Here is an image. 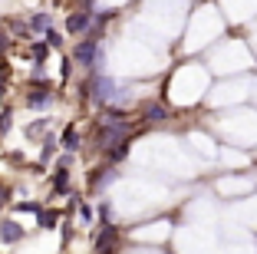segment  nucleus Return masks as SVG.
<instances>
[{
	"instance_id": "1",
	"label": "nucleus",
	"mask_w": 257,
	"mask_h": 254,
	"mask_svg": "<svg viewBox=\"0 0 257 254\" xmlns=\"http://www.w3.org/2000/svg\"><path fill=\"white\" fill-rule=\"evenodd\" d=\"M125 135H128V122H122L119 116H112V119H106L102 129H99V145H102V149H119Z\"/></svg>"
},
{
	"instance_id": "2",
	"label": "nucleus",
	"mask_w": 257,
	"mask_h": 254,
	"mask_svg": "<svg viewBox=\"0 0 257 254\" xmlns=\"http://www.w3.org/2000/svg\"><path fill=\"white\" fill-rule=\"evenodd\" d=\"M89 10H92V4H83V10H73V14L66 17V30H69V33H83L86 27L92 23Z\"/></svg>"
},
{
	"instance_id": "3",
	"label": "nucleus",
	"mask_w": 257,
	"mask_h": 254,
	"mask_svg": "<svg viewBox=\"0 0 257 254\" xmlns=\"http://www.w3.org/2000/svg\"><path fill=\"white\" fill-rule=\"evenodd\" d=\"M96 53H99L96 40H83V43L76 46V63H83V66H89V63H96Z\"/></svg>"
},
{
	"instance_id": "4",
	"label": "nucleus",
	"mask_w": 257,
	"mask_h": 254,
	"mask_svg": "<svg viewBox=\"0 0 257 254\" xmlns=\"http://www.w3.org/2000/svg\"><path fill=\"white\" fill-rule=\"evenodd\" d=\"M23 238V228L17 221H0V241H7V244H14V241Z\"/></svg>"
},
{
	"instance_id": "5",
	"label": "nucleus",
	"mask_w": 257,
	"mask_h": 254,
	"mask_svg": "<svg viewBox=\"0 0 257 254\" xmlns=\"http://www.w3.org/2000/svg\"><path fill=\"white\" fill-rule=\"evenodd\" d=\"M112 90H115L112 79H96V82H92V93H96L99 103H109V99H112Z\"/></svg>"
},
{
	"instance_id": "6",
	"label": "nucleus",
	"mask_w": 257,
	"mask_h": 254,
	"mask_svg": "<svg viewBox=\"0 0 257 254\" xmlns=\"http://www.w3.org/2000/svg\"><path fill=\"white\" fill-rule=\"evenodd\" d=\"M145 119H149V122H162V119H165V106L149 103V106H145Z\"/></svg>"
},
{
	"instance_id": "7",
	"label": "nucleus",
	"mask_w": 257,
	"mask_h": 254,
	"mask_svg": "<svg viewBox=\"0 0 257 254\" xmlns=\"http://www.w3.org/2000/svg\"><path fill=\"white\" fill-rule=\"evenodd\" d=\"M63 149H69V152L79 149V135H76V129H73V126H69L66 132H63Z\"/></svg>"
},
{
	"instance_id": "8",
	"label": "nucleus",
	"mask_w": 257,
	"mask_h": 254,
	"mask_svg": "<svg viewBox=\"0 0 257 254\" xmlns=\"http://www.w3.org/2000/svg\"><path fill=\"white\" fill-rule=\"evenodd\" d=\"M30 27H33V30H43V33H50V17H46V14H33Z\"/></svg>"
},
{
	"instance_id": "9",
	"label": "nucleus",
	"mask_w": 257,
	"mask_h": 254,
	"mask_svg": "<svg viewBox=\"0 0 257 254\" xmlns=\"http://www.w3.org/2000/svg\"><path fill=\"white\" fill-rule=\"evenodd\" d=\"M53 103V96H50V93H33L30 99H27V106H50Z\"/></svg>"
},
{
	"instance_id": "10",
	"label": "nucleus",
	"mask_w": 257,
	"mask_h": 254,
	"mask_svg": "<svg viewBox=\"0 0 257 254\" xmlns=\"http://www.w3.org/2000/svg\"><path fill=\"white\" fill-rule=\"evenodd\" d=\"M40 224H43V228H53L56 224V211H40Z\"/></svg>"
},
{
	"instance_id": "11",
	"label": "nucleus",
	"mask_w": 257,
	"mask_h": 254,
	"mask_svg": "<svg viewBox=\"0 0 257 254\" xmlns=\"http://www.w3.org/2000/svg\"><path fill=\"white\" fill-rule=\"evenodd\" d=\"M53 185H56V192H66V172H56V179H53Z\"/></svg>"
},
{
	"instance_id": "12",
	"label": "nucleus",
	"mask_w": 257,
	"mask_h": 254,
	"mask_svg": "<svg viewBox=\"0 0 257 254\" xmlns=\"http://www.w3.org/2000/svg\"><path fill=\"white\" fill-rule=\"evenodd\" d=\"M69 165H73V152H66V155H63V158H60V172H66Z\"/></svg>"
},
{
	"instance_id": "13",
	"label": "nucleus",
	"mask_w": 257,
	"mask_h": 254,
	"mask_svg": "<svg viewBox=\"0 0 257 254\" xmlns=\"http://www.w3.org/2000/svg\"><path fill=\"white\" fill-rule=\"evenodd\" d=\"M46 43H50V46H60V33L50 30V33H46Z\"/></svg>"
},
{
	"instance_id": "14",
	"label": "nucleus",
	"mask_w": 257,
	"mask_h": 254,
	"mask_svg": "<svg viewBox=\"0 0 257 254\" xmlns=\"http://www.w3.org/2000/svg\"><path fill=\"white\" fill-rule=\"evenodd\" d=\"M33 56H37V60H43V56H46V43H37V46H33Z\"/></svg>"
},
{
	"instance_id": "15",
	"label": "nucleus",
	"mask_w": 257,
	"mask_h": 254,
	"mask_svg": "<svg viewBox=\"0 0 257 254\" xmlns=\"http://www.w3.org/2000/svg\"><path fill=\"white\" fill-rule=\"evenodd\" d=\"M4 198H7V188L0 185V205H4Z\"/></svg>"
},
{
	"instance_id": "16",
	"label": "nucleus",
	"mask_w": 257,
	"mask_h": 254,
	"mask_svg": "<svg viewBox=\"0 0 257 254\" xmlns=\"http://www.w3.org/2000/svg\"><path fill=\"white\" fill-rule=\"evenodd\" d=\"M4 46H7V37H4V33H0V50H4Z\"/></svg>"
}]
</instances>
